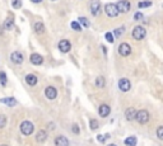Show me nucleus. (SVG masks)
Returning a JSON list of instances; mask_svg holds the SVG:
<instances>
[{"mask_svg": "<svg viewBox=\"0 0 163 146\" xmlns=\"http://www.w3.org/2000/svg\"><path fill=\"white\" fill-rule=\"evenodd\" d=\"M135 119L138 121L140 125H145L148 121H149V113L147 112L145 109H142V110H138L135 114Z\"/></svg>", "mask_w": 163, "mask_h": 146, "instance_id": "f257e3e1", "label": "nucleus"}, {"mask_svg": "<svg viewBox=\"0 0 163 146\" xmlns=\"http://www.w3.org/2000/svg\"><path fill=\"white\" fill-rule=\"evenodd\" d=\"M145 34H147V31H145V28L142 27V25H138V27H135V28L133 29V37H134V39H136V41L143 39V38L145 37Z\"/></svg>", "mask_w": 163, "mask_h": 146, "instance_id": "f03ea898", "label": "nucleus"}, {"mask_svg": "<svg viewBox=\"0 0 163 146\" xmlns=\"http://www.w3.org/2000/svg\"><path fill=\"white\" fill-rule=\"evenodd\" d=\"M33 130H35V127H33V123H32V122H29V121L22 122V125H21V132H22L23 135L29 136V135L33 132Z\"/></svg>", "mask_w": 163, "mask_h": 146, "instance_id": "7ed1b4c3", "label": "nucleus"}, {"mask_svg": "<svg viewBox=\"0 0 163 146\" xmlns=\"http://www.w3.org/2000/svg\"><path fill=\"white\" fill-rule=\"evenodd\" d=\"M116 8H117L118 13H127L130 10V3H129L127 0H120L116 4Z\"/></svg>", "mask_w": 163, "mask_h": 146, "instance_id": "20e7f679", "label": "nucleus"}, {"mask_svg": "<svg viewBox=\"0 0 163 146\" xmlns=\"http://www.w3.org/2000/svg\"><path fill=\"white\" fill-rule=\"evenodd\" d=\"M105 12H106V14H107L108 17H111V18H115V17H117V14H118L117 8H116V4H111V3L106 4Z\"/></svg>", "mask_w": 163, "mask_h": 146, "instance_id": "39448f33", "label": "nucleus"}, {"mask_svg": "<svg viewBox=\"0 0 163 146\" xmlns=\"http://www.w3.org/2000/svg\"><path fill=\"white\" fill-rule=\"evenodd\" d=\"M118 54L121 56H129L131 54V47L129 43H121L118 46Z\"/></svg>", "mask_w": 163, "mask_h": 146, "instance_id": "423d86ee", "label": "nucleus"}, {"mask_svg": "<svg viewBox=\"0 0 163 146\" xmlns=\"http://www.w3.org/2000/svg\"><path fill=\"white\" fill-rule=\"evenodd\" d=\"M72 48V45H70V42L69 41H66V39H61L59 42V50L61 51V52L66 54V52H69Z\"/></svg>", "mask_w": 163, "mask_h": 146, "instance_id": "0eeeda50", "label": "nucleus"}, {"mask_svg": "<svg viewBox=\"0 0 163 146\" xmlns=\"http://www.w3.org/2000/svg\"><path fill=\"white\" fill-rule=\"evenodd\" d=\"M101 10V3L99 0H92L91 2V13L93 15H97Z\"/></svg>", "mask_w": 163, "mask_h": 146, "instance_id": "6e6552de", "label": "nucleus"}, {"mask_svg": "<svg viewBox=\"0 0 163 146\" xmlns=\"http://www.w3.org/2000/svg\"><path fill=\"white\" fill-rule=\"evenodd\" d=\"M45 95H46V98H47V99L52 100V99H55V98H56L57 92H56V89H55L54 87H47V88L45 89Z\"/></svg>", "mask_w": 163, "mask_h": 146, "instance_id": "1a4fd4ad", "label": "nucleus"}, {"mask_svg": "<svg viewBox=\"0 0 163 146\" xmlns=\"http://www.w3.org/2000/svg\"><path fill=\"white\" fill-rule=\"evenodd\" d=\"M118 88H120V90H122V92H127V90H130L131 84H130V81H129L127 79H120Z\"/></svg>", "mask_w": 163, "mask_h": 146, "instance_id": "9d476101", "label": "nucleus"}, {"mask_svg": "<svg viewBox=\"0 0 163 146\" xmlns=\"http://www.w3.org/2000/svg\"><path fill=\"white\" fill-rule=\"evenodd\" d=\"M10 60L14 62V64H22L23 62V55L21 54V52H13L12 55H10Z\"/></svg>", "mask_w": 163, "mask_h": 146, "instance_id": "9b49d317", "label": "nucleus"}, {"mask_svg": "<svg viewBox=\"0 0 163 146\" xmlns=\"http://www.w3.org/2000/svg\"><path fill=\"white\" fill-rule=\"evenodd\" d=\"M55 145L56 146H69V141L65 136H57L55 139Z\"/></svg>", "mask_w": 163, "mask_h": 146, "instance_id": "f8f14e48", "label": "nucleus"}, {"mask_svg": "<svg viewBox=\"0 0 163 146\" xmlns=\"http://www.w3.org/2000/svg\"><path fill=\"white\" fill-rule=\"evenodd\" d=\"M31 62L33 65H41L44 62V57L38 54H33V55H31Z\"/></svg>", "mask_w": 163, "mask_h": 146, "instance_id": "ddd939ff", "label": "nucleus"}, {"mask_svg": "<svg viewBox=\"0 0 163 146\" xmlns=\"http://www.w3.org/2000/svg\"><path fill=\"white\" fill-rule=\"evenodd\" d=\"M110 107L107 106V104H102L101 107H99V109H98V114L101 116V117H107L108 114H110Z\"/></svg>", "mask_w": 163, "mask_h": 146, "instance_id": "4468645a", "label": "nucleus"}, {"mask_svg": "<svg viewBox=\"0 0 163 146\" xmlns=\"http://www.w3.org/2000/svg\"><path fill=\"white\" fill-rule=\"evenodd\" d=\"M135 114H136L135 108H127L126 112H125V117H126L127 121H133V119H135Z\"/></svg>", "mask_w": 163, "mask_h": 146, "instance_id": "2eb2a0df", "label": "nucleus"}, {"mask_svg": "<svg viewBox=\"0 0 163 146\" xmlns=\"http://www.w3.org/2000/svg\"><path fill=\"white\" fill-rule=\"evenodd\" d=\"M25 81H27L28 85H31V87H33V85L37 84V76L33 75V74H28L27 76H25Z\"/></svg>", "mask_w": 163, "mask_h": 146, "instance_id": "dca6fc26", "label": "nucleus"}, {"mask_svg": "<svg viewBox=\"0 0 163 146\" xmlns=\"http://www.w3.org/2000/svg\"><path fill=\"white\" fill-rule=\"evenodd\" d=\"M46 139H47V133H46L45 131H40V132L37 133V136H36V140H37L38 142H44Z\"/></svg>", "mask_w": 163, "mask_h": 146, "instance_id": "f3484780", "label": "nucleus"}, {"mask_svg": "<svg viewBox=\"0 0 163 146\" xmlns=\"http://www.w3.org/2000/svg\"><path fill=\"white\" fill-rule=\"evenodd\" d=\"M2 103H4V104H6V106L13 107V106L17 104V100L14 98H4V99H2Z\"/></svg>", "mask_w": 163, "mask_h": 146, "instance_id": "a211bd4d", "label": "nucleus"}, {"mask_svg": "<svg viewBox=\"0 0 163 146\" xmlns=\"http://www.w3.org/2000/svg\"><path fill=\"white\" fill-rule=\"evenodd\" d=\"M13 27H14V19H13V18H8V19L5 21V23H4V28L9 31V29H12Z\"/></svg>", "mask_w": 163, "mask_h": 146, "instance_id": "6ab92c4d", "label": "nucleus"}, {"mask_svg": "<svg viewBox=\"0 0 163 146\" xmlns=\"http://www.w3.org/2000/svg\"><path fill=\"white\" fill-rule=\"evenodd\" d=\"M35 31H36V33H38V34L44 33V32H45V27H44V24H42L41 22H37V23L35 24Z\"/></svg>", "mask_w": 163, "mask_h": 146, "instance_id": "aec40b11", "label": "nucleus"}, {"mask_svg": "<svg viewBox=\"0 0 163 146\" xmlns=\"http://www.w3.org/2000/svg\"><path fill=\"white\" fill-rule=\"evenodd\" d=\"M105 84H106V80H105L103 76H98V78L96 79V85H97V88H103Z\"/></svg>", "mask_w": 163, "mask_h": 146, "instance_id": "412c9836", "label": "nucleus"}, {"mask_svg": "<svg viewBox=\"0 0 163 146\" xmlns=\"http://www.w3.org/2000/svg\"><path fill=\"white\" fill-rule=\"evenodd\" d=\"M125 145H127V146H135L136 145V137H134V136L127 137V139L125 140Z\"/></svg>", "mask_w": 163, "mask_h": 146, "instance_id": "4be33fe9", "label": "nucleus"}, {"mask_svg": "<svg viewBox=\"0 0 163 146\" xmlns=\"http://www.w3.org/2000/svg\"><path fill=\"white\" fill-rule=\"evenodd\" d=\"M79 22H80V27H84V28H88L89 27V22H88V19H85V18H83V17H80V18H79Z\"/></svg>", "mask_w": 163, "mask_h": 146, "instance_id": "5701e85b", "label": "nucleus"}, {"mask_svg": "<svg viewBox=\"0 0 163 146\" xmlns=\"http://www.w3.org/2000/svg\"><path fill=\"white\" fill-rule=\"evenodd\" d=\"M105 37H106V41L110 42V43H114V42H115V36L111 32H107Z\"/></svg>", "mask_w": 163, "mask_h": 146, "instance_id": "b1692460", "label": "nucleus"}, {"mask_svg": "<svg viewBox=\"0 0 163 146\" xmlns=\"http://www.w3.org/2000/svg\"><path fill=\"white\" fill-rule=\"evenodd\" d=\"M0 84H2L3 87H5V85H6V74L4 71L0 73Z\"/></svg>", "mask_w": 163, "mask_h": 146, "instance_id": "393cba45", "label": "nucleus"}, {"mask_svg": "<svg viewBox=\"0 0 163 146\" xmlns=\"http://www.w3.org/2000/svg\"><path fill=\"white\" fill-rule=\"evenodd\" d=\"M125 32V27H120V28H117L116 31H115V33H114V36H116V37H120L121 34Z\"/></svg>", "mask_w": 163, "mask_h": 146, "instance_id": "a878e982", "label": "nucleus"}, {"mask_svg": "<svg viewBox=\"0 0 163 146\" xmlns=\"http://www.w3.org/2000/svg\"><path fill=\"white\" fill-rule=\"evenodd\" d=\"M98 122L96 121V119H92V121L89 122V127L92 128V130H97V128H98Z\"/></svg>", "mask_w": 163, "mask_h": 146, "instance_id": "bb28decb", "label": "nucleus"}, {"mask_svg": "<svg viewBox=\"0 0 163 146\" xmlns=\"http://www.w3.org/2000/svg\"><path fill=\"white\" fill-rule=\"evenodd\" d=\"M70 27H72L74 31H82V27L79 25V23H76V22H72Z\"/></svg>", "mask_w": 163, "mask_h": 146, "instance_id": "cd10ccee", "label": "nucleus"}, {"mask_svg": "<svg viewBox=\"0 0 163 146\" xmlns=\"http://www.w3.org/2000/svg\"><path fill=\"white\" fill-rule=\"evenodd\" d=\"M157 136H158L159 140H163V127L162 126H159L157 128Z\"/></svg>", "mask_w": 163, "mask_h": 146, "instance_id": "c85d7f7f", "label": "nucleus"}, {"mask_svg": "<svg viewBox=\"0 0 163 146\" xmlns=\"http://www.w3.org/2000/svg\"><path fill=\"white\" fill-rule=\"evenodd\" d=\"M6 125V117L5 116H0V128H4Z\"/></svg>", "mask_w": 163, "mask_h": 146, "instance_id": "c756f323", "label": "nucleus"}, {"mask_svg": "<svg viewBox=\"0 0 163 146\" xmlns=\"http://www.w3.org/2000/svg\"><path fill=\"white\" fill-rule=\"evenodd\" d=\"M150 5H152L150 2H140V3L138 4L139 8H148V6H150Z\"/></svg>", "mask_w": 163, "mask_h": 146, "instance_id": "7c9ffc66", "label": "nucleus"}, {"mask_svg": "<svg viewBox=\"0 0 163 146\" xmlns=\"http://www.w3.org/2000/svg\"><path fill=\"white\" fill-rule=\"evenodd\" d=\"M21 5H22V2H21V0H13V6L15 8V9H18Z\"/></svg>", "mask_w": 163, "mask_h": 146, "instance_id": "2f4dec72", "label": "nucleus"}, {"mask_svg": "<svg viewBox=\"0 0 163 146\" xmlns=\"http://www.w3.org/2000/svg\"><path fill=\"white\" fill-rule=\"evenodd\" d=\"M106 137H108V135H105V136H103V135H98L97 139H98L99 142H105V141H106Z\"/></svg>", "mask_w": 163, "mask_h": 146, "instance_id": "473e14b6", "label": "nucleus"}, {"mask_svg": "<svg viewBox=\"0 0 163 146\" xmlns=\"http://www.w3.org/2000/svg\"><path fill=\"white\" fill-rule=\"evenodd\" d=\"M73 132L74 133H79V127H78V125H73Z\"/></svg>", "mask_w": 163, "mask_h": 146, "instance_id": "72a5a7b5", "label": "nucleus"}, {"mask_svg": "<svg viewBox=\"0 0 163 146\" xmlns=\"http://www.w3.org/2000/svg\"><path fill=\"white\" fill-rule=\"evenodd\" d=\"M134 18H135V21H139V19H142V18H143V15H142L140 13H136Z\"/></svg>", "mask_w": 163, "mask_h": 146, "instance_id": "f704fd0d", "label": "nucleus"}, {"mask_svg": "<svg viewBox=\"0 0 163 146\" xmlns=\"http://www.w3.org/2000/svg\"><path fill=\"white\" fill-rule=\"evenodd\" d=\"M31 2H32V3H36V4H37V3H41L42 0H31Z\"/></svg>", "mask_w": 163, "mask_h": 146, "instance_id": "c9c22d12", "label": "nucleus"}, {"mask_svg": "<svg viewBox=\"0 0 163 146\" xmlns=\"http://www.w3.org/2000/svg\"><path fill=\"white\" fill-rule=\"evenodd\" d=\"M108 146H116V145H114V144H111V145H108Z\"/></svg>", "mask_w": 163, "mask_h": 146, "instance_id": "e433bc0d", "label": "nucleus"}, {"mask_svg": "<svg viewBox=\"0 0 163 146\" xmlns=\"http://www.w3.org/2000/svg\"><path fill=\"white\" fill-rule=\"evenodd\" d=\"M2 146H6V145H2Z\"/></svg>", "mask_w": 163, "mask_h": 146, "instance_id": "4c0bfd02", "label": "nucleus"}]
</instances>
